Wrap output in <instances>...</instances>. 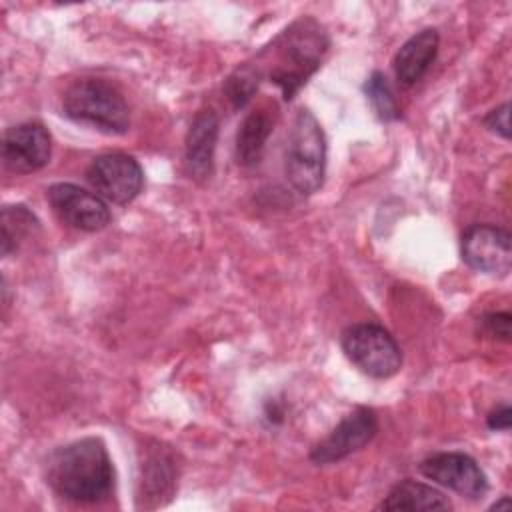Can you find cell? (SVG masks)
Returning a JSON list of instances; mask_svg holds the SVG:
<instances>
[{"label": "cell", "instance_id": "17", "mask_svg": "<svg viewBox=\"0 0 512 512\" xmlns=\"http://www.w3.org/2000/svg\"><path fill=\"white\" fill-rule=\"evenodd\" d=\"M38 228L36 216L22 204L4 206L2 210V256H8L18 244Z\"/></svg>", "mask_w": 512, "mask_h": 512}, {"label": "cell", "instance_id": "5", "mask_svg": "<svg viewBox=\"0 0 512 512\" xmlns=\"http://www.w3.org/2000/svg\"><path fill=\"white\" fill-rule=\"evenodd\" d=\"M346 358L364 374L384 380L402 368V352L394 336L380 324L360 322L342 332L340 338Z\"/></svg>", "mask_w": 512, "mask_h": 512}, {"label": "cell", "instance_id": "11", "mask_svg": "<svg viewBox=\"0 0 512 512\" xmlns=\"http://www.w3.org/2000/svg\"><path fill=\"white\" fill-rule=\"evenodd\" d=\"M52 142L48 130L38 122L10 126L2 138V160L8 170L28 174L50 162Z\"/></svg>", "mask_w": 512, "mask_h": 512}, {"label": "cell", "instance_id": "18", "mask_svg": "<svg viewBox=\"0 0 512 512\" xmlns=\"http://www.w3.org/2000/svg\"><path fill=\"white\" fill-rule=\"evenodd\" d=\"M364 94L376 112V116L384 122H392L400 118L398 104L390 90V84L382 72H372L364 82Z\"/></svg>", "mask_w": 512, "mask_h": 512}, {"label": "cell", "instance_id": "19", "mask_svg": "<svg viewBox=\"0 0 512 512\" xmlns=\"http://www.w3.org/2000/svg\"><path fill=\"white\" fill-rule=\"evenodd\" d=\"M258 84H260V68L244 64L228 76L224 84V92L234 108H242L254 96V92L258 90Z\"/></svg>", "mask_w": 512, "mask_h": 512}, {"label": "cell", "instance_id": "7", "mask_svg": "<svg viewBox=\"0 0 512 512\" xmlns=\"http://www.w3.org/2000/svg\"><path fill=\"white\" fill-rule=\"evenodd\" d=\"M420 474L468 500H478L488 490V478L476 460L464 452H438L424 458Z\"/></svg>", "mask_w": 512, "mask_h": 512}, {"label": "cell", "instance_id": "6", "mask_svg": "<svg viewBox=\"0 0 512 512\" xmlns=\"http://www.w3.org/2000/svg\"><path fill=\"white\" fill-rule=\"evenodd\" d=\"M86 180L100 198L114 204H128L140 194L144 172L136 158L122 152H108L90 162Z\"/></svg>", "mask_w": 512, "mask_h": 512}, {"label": "cell", "instance_id": "22", "mask_svg": "<svg viewBox=\"0 0 512 512\" xmlns=\"http://www.w3.org/2000/svg\"><path fill=\"white\" fill-rule=\"evenodd\" d=\"M510 420H512V412L510 406H498L496 410H492L488 414V428L490 430H510Z\"/></svg>", "mask_w": 512, "mask_h": 512}, {"label": "cell", "instance_id": "13", "mask_svg": "<svg viewBox=\"0 0 512 512\" xmlns=\"http://www.w3.org/2000/svg\"><path fill=\"white\" fill-rule=\"evenodd\" d=\"M440 36L434 28H424L410 36L394 54L392 68L400 86H414L428 72L436 58Z\"/></svg>", "mask_w": 512, "mask_h": 512}, {"label": "cell", "instance_id": "14", "mask_svg": "<svg viewBox=\"0 0 512 512\" xmlns=\"http://www.w3.org/2000/svg\"><path fill=\"white\" fill-rule=\"evenodd\" d=\"M176 488L174 458L162 450H154L142 464L138 500L144 506L166 504Z\"/></svg>", "mask_w": 512, "mask_h": 512}, {"label": "cell", "instance_id": "10", "mask_svg": "<svg viewBox=\"0 0 512 512\" xmlns=\"http://www.w3.org/2000/svg\"><path fill=\"white\" fill-rule=\"evenodd\" d=\"M378 432L376 412L368 406L354 408L344 420L322 440L312 452L310 460L318 466L338 462L358 450H362Z\"/></svg>", "mask_w": 512, "mask_h": 512}, {"label": "cell", "instance_id": "3", "mask_svg": "<svg viewBox=\"0 0 512 512\" xmlns=\"http://www.w3.org/2000/svg\"><path fill=\"white\" fill-rule=\"evenodd\" d=\"M286 178L292 188L304 196L320 190L326 174V136L308 108L294 116L284 160Z\"/></svg>", "mask_w": 512, "mask_h": 512}, {"label": "cell", "instance_id": "15", "mask_svg": "<svg viewBox=\"0 0 512 512\" xmlns=\"http://www.w3.org/2000/svg\"><path fill=\"white\" fill-rule=\"evenodd\" d=\"M450 500L436 488L416 482L402 480L390 494L376 506V510H450Z\"/></svg>", "mask_w": 512, "mask_h": 512}, {"label": "cell", "instance_id": "12", "mask_svg": "<svg viewBox=\"0 0 512 512\" xmlns=\"http://www.w3.org/2000/svg\"><path fill=\"white\" fill-rule=\"evenodd\" d=\"M218 116L214 110L206 108L200 110L186 134L184 142V160L188 174L194 180H206L212 174L214 166V152L218 142Z\"/></svg>", "mask_w": 512, "mask_h": 512}, {"label": "cell", "instance_id": "2", "mask_svg": "<svg viewBox=\"0 0 512 512\" xmlns=\"http://www.w3.org/2000/svg\"><path fill=\"white\" fill-rule=\"evenodd\" d=\"M328 46V38L320 24L310 18L294 22L278 38V64L270 72L286 100H290L320 66V56Z\"/></svg>", "mask_w": 512, "mask_h": 512}, {"label": "cell", "instance_id": "23", "mask_svg": "<svg viewBox=\"0 0 512 512\" xmlns=\"http://www.w3.org/2000/svg\"><path fill=\"white\" fill-rule=\"evenodd\" d=\"M492 510H500V508H510V498L508 496H502L498 502H494L492 506H490Z\"/></svg>", "mask_w": 512, "mask_h": 512}, {"label": "cell", "instance_id": "21", "mask_svg": "<svg viewBox=\"0 0 512 512\" xmlns=\"http://www.w3.org/2000/svg\"><path fill=\"white\" fill-rule=\"evenodd\" d=\"M508 116H510V104H502L498 108H494L492 112H488V116L484 118V126L502 136V138H508L510 136V126H508Z\"/></svg>", "mask_w": 512, "mask_h": 512}, {"label": "cell", "instance_id": "8", "mask_svg": "<svg viewBox=\"0 0 512 512\" xmlns=\"http://www.w3.org/2000/svg\"><path fill=\"white\" fill-rule=\"evenodd\" d=\"M462 260L478 272L490 276H508L512 266L510 234L498 226L472 224L464 230L460 242Z\"/></svg>", "mask_w": 512, "mask_h": 512}, {"label": "cell", "instance_id": "16", "mask_svg": "<svg viewBox=\"0 0 512 512\" xmlns=\"http://www.w3.org/2000/svg\"><path fill=\"white\" fill-rule=\"evenodd\" d=\"M272 132V120L266 112L258 110L244 118L236 134V158L242 166H256L262 158L266 140Z\"/></svg>", "mask_w": 512, "mask_h": 512}, {"label": "cell", "instance_id": "1", "mask_svg": "<svg viewBox=\"0 0 512 512\" xmlns=\"http://www.w3.org/2000/svg\"><path fill=\"white\" fill-rule=\"evenodd\" d=\"M46 482L58 496L72 502L88 504L106 498L114 486L106 444L88 436L56 448L46 460Z\"/></svg>", "mask_w": 512, "mask_h": 512}, {"label": "cell", "instance_id": "4", "mask_svg": "<svg viewBox=\"0 0 512 512\" xmlns=\"http://www.w3.org/2000/svg\"><path fill=\"white\" fill-rule=\"evenodd\" d=\"M64 114L106 134H124L130 128V110L122 94L98 78L74 82L62 100Z\"/></svg>", "mask_w": 512, "mask_h": 512}, {"label": "cell", "instance_id": "9", "mask_svg": "<svg viewBox=\"0 0 512 512\" xmlns=\"http://www.w3.org/2000/svg\"><path fill=\"white\" fill-rule=\"evenodd\" d=\"M46 198L64 224L82 232H98L112 218L106 202L98 194L70 182L52 184L46 190Z\"/></svg>", "mask_w": 512, "mask_h": 512}, {"label": "cell", "instance_id": "20", "mask_svg": "<svg viewBox=\"0 0 512 512\" xmlns=\"http://www.w3.org/2000/svg\"><path fill=\"white\" fill-rule=\"evenodd\" d=\"M484 332L492 338H500L504 342L510 340V314L508 312H490L480 320Z\"/></svg>", "mask_w": 512, "mask_h": 512}]
</instances>
